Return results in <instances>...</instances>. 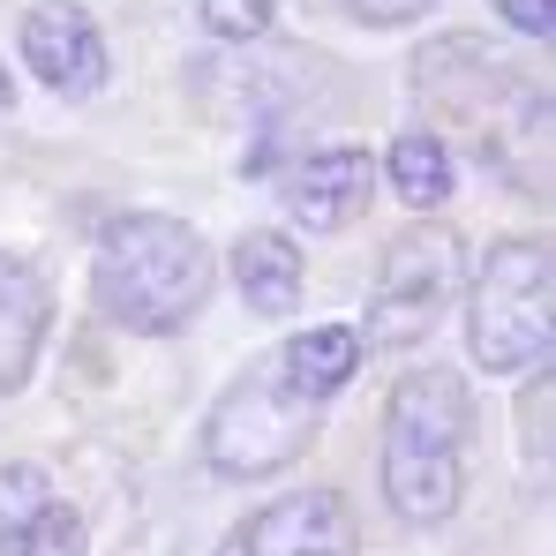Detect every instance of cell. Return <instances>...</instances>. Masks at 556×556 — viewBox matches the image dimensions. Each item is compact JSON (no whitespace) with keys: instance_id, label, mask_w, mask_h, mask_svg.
Returning a JSON list of instances; mask_svg holds the SVG:
<instances>
[{"instance_id":"6da1fadb","label":"cell","mask_w":556,"mask_h":556,"mask_svg":"<svg viewBox=\"0 0 556 556\" xmlns=\"http://www.w3.org/2000/svg\"><path fill=\"white\" fill-rule=\"evenodd\" d=\"M91 286H98V308L121 331L166 339V331H181L188 316H203V301L218 286V256L203 249L195 226L166 218V211H121L98 233Z\"/></svg>"},{"instance_id":"7a4b0ae2","label":"cell","mask_w":556,"mask_h":556,"mask_svg":"<svg viewBox=\"0 0 556 556\" xmlns=\"http://www.w3.org/2000/svg\"><path fill=\"white\" fill-rule=\"evenodd\" d=\"M466 437H473V399L452 369H414L391 383V406H383V496L399 519L414 527H437L459 511L466 489Z\"/></svg>"},{"instance_id":"3957f363","label":"cell","mask_w":556,"mask_h":556,"mask_svg":"<svg viewBox=\"0 0 556 556\" xmlns=\"http://www.w3.org/2000/svg\"><path fill=\"white\" fill-rule=\"evenodd\" d=\"M466 346L489 376L549 369L556 308H549V241H496L466 293Z\"/></svg>"},{"instance_id":"277c9868","label":"cell","mask_w":556,"mask_h":556,"mask_svg":"<svg viewBox=\"0 0 556 556\" xmlns=\"http://www.w3.org/2000/svg\"><path fill=\"white\" fill-rule=\"evenodd\" d=\"M316 414H324V399H308L271 354V362H256L249 376H233L218 391V406L203 414V459L218 466V473H233V481L278 473V466H293L308 452Z\"/></svg>"},{"instance_id":"5b68a950","label":"cell","mask_w":556,"mask_h":556,"mask_svg":"<svg viewBox=\"0 0 556 556\" xmlns=\"http://www.w3.org/2000/svg\"><path fill=\"white\" fill-rule=\"evenodd\" d=\"M466 278L459 256V233L452 226H414L391 241L383 256V278H376V301H369V339L362 346H414L437 331V316L452 308Z\"/></svg>"},{"instance_id":"8992f818","label":"cell","mask_w":556,"mask_h":556,"mask_svg":"<svg viewBox=\"0 0 556 556\" xmlns=\"http://www.w3.org/2000/svg\"><path fill=\"white\" fill-rule=\"evenodd\" d=\"M218 556H354V511L331 489H301V496L249 511L218 542Z\"/></svg>"},{"instance_id":"52a82bcc","label":"cell","mask_w":556,"mask_h":556,"mask_svg":"<svg viewBox=\"0 0 556 556\" xmlns=\"http://www.w3.org/2000/svg\"><path fill=\"white\" fill-rule=\"evenodd\" d=\"M15 38H23V68H30L46 91L91 98L98 84H105V38H98V23L76 0H38Z\"/></svg>"},{"instance_id":"ba28073f","label":"cell","mask_w":556,"mask_h":556,"mask_svg":"<svg viewBox=\"0 0 556 556\" xmlns=\"http://www.w3.org/2000/svg\"><path fill=\"white\" fill-rule=\"evenodd\" d=\"M369 195H376V159L354 151V143H331V151H316V159H301V166L286 174V211H293L308 233L354 226V218L369 211Z\"/></svg>"},{"instance_id":"9c48e42d","label":"cell","mask_w":556,"mask_h":556,"mask_svg":"<svg viewBox=\"0 0 556 556\" xmlns=\"http://www.w3.org/2000/svg\"><path fill=\"white\" fill-rule=\"evenodd\" d=\"M46 278L15 256H0V399L30 376L38 346H46Z\"/></svg>"},{"instance_id":"30bf717a","label":"cell","mask_w":556,"mask_h":556,"mask_svg":"<svg viewBox=\"0 0 556 556\" xmlns=\"http://www.w3.org/2000/svg\"><path fill=\"white\" fill-rule=\"evenodd\" d=\"M233 286H241V301L256 316H286L301 301V249L286 233H264V226L241 233L233 241Z\"/></svg>"},{"instance_id":"8fae6325","label":"cell","mask_w":556,"mask_h":556,"mask_svg":"<svg viewBox=\"0 0 556 556\" xmlns=\"http://www.w3.org/2000/svg\"><path fill=\"white\" fill-rule=\"evenodd\" d=\"M278 369L293 376L308 399H331L346 376L362 369V331H346V324H316V331H293L286 346H278Z\"/></svg>"},{"instance_id":"7c38bea8","label":"cell","mask_w":556,"mask_h":556,"mask_svg":"<svg viewBox=\"0 0 556 556\" xmlns=\"http://www.w3.org/2000/svg\"><path fill=\"white\" fill-rule=\"evenodd\" d=\"M383 174H391V188H399L414 211H437V203L452 195V151H444V136L406 128V136L383 151Z\"/></svg>"},{"instance_id":"4fadbf2b","label":"cell","mask_w":556,"mask_h":556,"mask_svg":"<svg viewBox=\"0 0 556 556\" xmlns=\"http://www.w3.org/2000/svg\"><path fill=\"white\" fill-rule=\"evenodd\" d=\"M0 556H84V519L68 511V504H46L23 534H8Z\"/></svg>"},{"instance_id":"5bb4252c","label":"cell","mask_w":556,"mask_h":556,"mask_svg":"<svg viewBox=\"0 0 556 556\" xmlns=\"http://www.w3.org/2000/svg\"><path fill=\"white\" fill-rule=\"evenodd\" d=\"M46 504H53V481H46V466H23V459L0 466V542H8V534H23V527H30Z\"/></svg>"},{"instance_id":"9a60e30c","label":"cell","mask_w":556,"mask_h":556,"mask_svg":"<svg viewBox=\"0 0 556 556\" xmlns=\"http://www.w3.org/2000/svg\"><path fill=\"white\" fill-rule=\"evenodd\" d=\"M195 15H203V30L211 38H264L271 30V15H278V0H195Z\"/></svg>"},{"instance_id":"2e32d148","label":"cell","mask_w":556,"mask_h":556,"mask_svg":"<svg viewBox=\"0 0 556 556\" xmlns=\"http://www.w3.org/2000/svg\"><path fill=\"white\" fill-rule=\"evenodd\" d=\"M354 23H376V30H391V23H414V15H429L437 0H339Z\"/></svg>"},{"instance_id":"e0dca14e","label":"cell","mask_w":556,"mask_h":556,"mask_svg":"<svg viewBox=\"0 0 556 556\" xmlns=\"http://www.w3.org/2000/svg\"><path fill=\"white\" fill-rule=\"evenodd\" d=\"M496 15L519 30V38H549V23H556V0H496Z\"/></svg>"},{"instance_id":"ac0fdd59","label":"cell","mask_w":556,"mask_h":556,"mask_svg":"<svg viewBox=\"0 0 556 556\" xmlns=\"http://www.w3.org/2000/svg\"><path fill=\"white\" fill-rule=\"evenodd\" d=\"M8 98H15V84H8V76H0V105H8Z\"/></svg>"}]
</instances>
